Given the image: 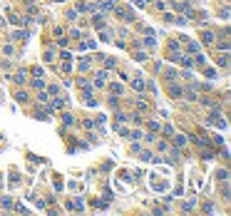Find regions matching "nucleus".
<instances>
[{
  "label": "nucleus",
  "instance_id": "f257e3e1",
  "mask_svg": "<svg viewBox=\"0 0 231 216\" xmlns=\"http://www.w3.org/2000/svg\"><path fill=\"white\" fill-rule=\"evenodd\" d=\"M114 13H117V17H122V20H134V17H132V10H127V8H117Z\"/></svg>",
  "mask_w": 231,
  "mask_h": 216
},
{
  "label": "nucleus",
  "instance_id": "f03ea898",
  "mask_svg": "<svg viewBox=\"0 0 231 216\" xmlns=\"http://www.w3.org/2000/svg\"><path fill=\"white\" fill-rule=\"evenodd\" d=\"M132 85H134V89H139V92H142V89H144V80H142V77H137V80H134Z\"/></svg>",
  "mask_w": 231,
  "mask_h": 216
},
{
  "label": "nucleus",
  "instance_id": "7ed1b4c3",
  "mask_svg": "<svg viewBox=\"0 0 231 216\" xmlns=\"http://www.w3.org/2000/svg\"><path fill=\"white\" fill-rule=\"evenodd\" d=\"M25 38H28V32H25V30H20V32H15V35H13V40H25Z\"/></svg>",
  "mask_w": 231,
  "mask_h": 216
},
{
  "label": "nucleus",
  "instance_id": "20e7f679",
  "mask_svg": "<svg viewBox=\"0 0 231 216\" xmlns=\"http://www.w3.org/2000/svg\"><path fill=\"white\" fill-rule=\"evenodd\" d=\"M201 40L209 45V42H214V35H211V32H204V35H201Z\"/></svg>",
  "mask_w": 231,
  "mask_h": 216
},
{
  "label": "nucleus",
  "instance_id": "39448f33",
  "mask_svg": "<svg viewBox=\"0 0 231 216\" xmlns=\"http://www.w3.org/2000/svg\"><path fill=\"white\" fill-rule=\"evenodd\" d=\"M174 142H177V144H179V147H182V144H184V142H186V139H184V137H182V134H177V137H174Z\"/></svg>",
  "mask_w": 231,
  "mask_h": 216
},
{
  "label": "nucleus",
  "instance_id": "423d86ee",
  "mask_svg": "<svg viewBox=\"0 0 231 216\" xmlns=\"http://www.w3.org/2000/svg\"><path fill=\"white\" fill-rule=\"evenodd\" d=\"M60 3H62V0H60Z\"/></svg>",
  "mask_w": 231,
  "mask_h": 216
}]
</instances>
